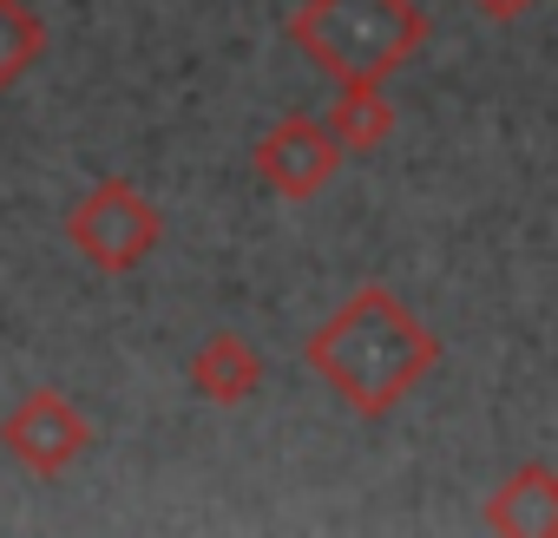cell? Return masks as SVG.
I'll list each match as a JSON object with an SVG mask.
<instances>
[{
	"mask_svg": "<svg viewBox=\"0 0 558 538\" xmlns=\"http://www.w3.org/2000/svg\"><path fill=\"white\" fill-rule=\"evenodd\" d=\"M303 362L355 420H388L440 368V335L388 283H355L303 335Z\"/></svg>",
	"mask_w": 558,
	"mask_h": 538,
	"instance_id": "1",
	"label": "cell"
},
{
	"mask_svg": "<svg viewBox=\"0 0 558 538\" xmlns=\"http://www.w3.org/2000/svg\"><path fill=\"white\" fill-rule=\"evenodd\" d=\"M283 34L336 86H388L427 47L434 21L421 0H303Z\"/></svg>",
	"mask_w": 558,
	"mask_h": 538,
	"instance_id": "2",
	"label": "cell"
},
{
	"mask_svg": "<svg viewBox=\"0 0 558 538\" xmlns=\"http://www.w3.org/2000/svg\"><path fill=\"white\" fill-rule=\"evenodd\" d=\"M66 243L80 249L99 277H132L138 262L165 249V210L132 184V178H99L73 210H66Z\"/></svg>",
	"mask_w": 558,
	"mask_h": 538,
	"instance_id": "3",
	"label": "cell"
},
{
	"mask_svg": "<svg viewBox=\"0 0 558 538\" xmlns=\"http://www.w3.org/2000/svg\"><path fill=\"white\" fill-rule=\"evenodd\" d=\"M342 138L329 132V119H310V112H290L276 119L256 145H250V171L263 178V191H276L283 204H316L336 171H342Z\"/></svg>",
	"mask_w": 558,
	"mask_h": 538,
	"instance_id": "4",
	"label": "cell"
},
{
	"mask_svg": "<svg viewBox=\"0 0 558 538\" xmlns=\"http://www.w3.org/2000/svg\"><path fill=\"white\" fill-rule=\"evenodd\" d=\"M0 447L8 460L34 479H60L86 460L93 447V420L60 394V388H27L8 414H0Z\"/></svg>",
	"mask_w": 558,
	"mask_h": 538,
	"instance_id": "5",
	"label": "cell"
},
{
	"mask_svg": "<svg viewBox=\"0 0 558 538\" xmlns=\"http://www.w3.org/2000/svg\"><path fill=\"white\" fill-rule=\"evenodd\" d=\"M480 525L486 531H506V538H558V466H545V460L512 466L486 492Z\"/></svg>",
	"mask_w": 558,
	"mask_h": 538,
	"instance_id": "6",
	"label": "cell"
},
{
	"mask_svg": "<svg viewBox=\"0 0 558 538\" xmlns=\"http://www.w3.org/2000/svg\"><path fill=\"white\" fill-rule=\"evenodd\" d=\"M263 381H269L263 349L243 342V335H230V329L204 335L197 355H191V388H197V401H210V407H243Z\"/></svg>",
	"mask_w": 558,
	"mask_h": 538,
	"instance_id": "7",
	"label": "cell"
},
{
	"mask_svg": "<svg viewBox=\"0 0 558 538\" xmlns=\"http://www.w3.org/2000/svg\"><path fill=\"white\" fill-rule=\"evenodd\" d=\"M329 119V132L342 138V151L349 158H368V151H381L388 138H395V99H388V86H336V106L323 112Z\"/></svg>",
	"mask_w": 558,
	"mask_h": 538,
	"instance_id": "8",
	"label": "cell"
},
{
	"mask_svg": "<svg viewBox=\"0 0 558 538\" xmlns=\"http://www.w3.org/2000/svg\"><path fill=\"white\" fill-rule=\"evenodd\" d=\"M47 60V21L34 0H0V93H14Z\"/></svg>",
	"mask_w": 558,
	"mask_h": 538,
	"instance_id": "9",
	"label": "cell"
},
{
	"mask_svg": "<svg viewBox=\"0 0 558 538\" xmlns=\"http://www.w3.org/2000/svg\"><path fill=\"white\" fill-rule=\"evenodd\" d=\"M532 8H538V0H473V14L493 21V27H512V21H525Z\"/></svg>",
	"mask_w": 558,
	"mask_h": 538,
	"instance_id": "10",
	"label": "cell"
}]
</instances>
